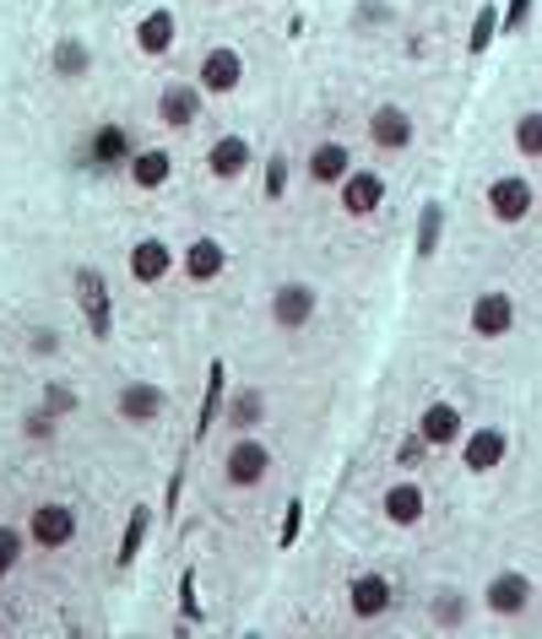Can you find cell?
<instances>
[{
    "instance_id": "obj_1",
    "label": "cell",
    "mask_w": 542,
    "mask_h": 639,
    "mask_svg": "<svg viewBox=\"0 0 542 639\" xmlns=\"http://www.w3.org/2000/svg\"><path fill=\"white\" fill-rule=\"evenodd\" d=\"M223 472H228V483H234V488H256V483L271 472V450L261 445V440H250V434H245L239 445H228Z\"/></svg>"
},
{
    "instance_id": "obj_2",
    "label": "cell",
    "mask_w": 542,
    "mask_h": 639,
    "mask_svg": "<svg viewBox=\"0 0 542 639\" xmlns=\"http://www.w3.org/2000/svg\"><path fill=\"white\" fill-rule=\"evenodd\" d=\"M532 607V575H521V570H505V575L488 580V613H499V618H516V613H527Z\"/></svg>"
},
{
    "instance_id": "obj_3",
    "label": "cell",
    "mask_w": 542,
    "mask_h": 639,
    "mask_svg": "<svg viewBox=\"0 0 542 639\" xmlns=\"http://www.w3.org/2000/svg\"><path fill=\"white\" fill-rule=\"evenodd\" d=\"M488 212H494L499 223H521V217H532V185H527L521 174L494 180V185H488Z\"/></svg>"
},
{
    "instance_id": "obj_4",
    "label": "cell",
    "mask_w": 542,
    "mask_h": 639,
    "mask_svg": "<svg viewBox=\"0 0 542 639\" xmlns=\"http://www.w3.org/2000/svg\"><path fill=\"white\" fill-rule=\"evenodd\" d=\"M76 304H82L93 336H109V282L98 271H87V266L76 271Z\"/></svg>"
},
{
    "instance_id": "obj_5",
    "label": "cell",
    "mask_w": 542,
    "mask_h": 639,
    "mask_svg": "<svg viewBox=\"0 0 542 639\" xmlns=\"http://www.w3.org/2000/svg\"><path fill=\"white\" fill-rule=\"evenodd\" d=\"M28 531H33L39 548H66L71 537H76V515L66 505H39L33 520H28Z\"/></svg>"
},
{
    "instance_id": "obj_6",
    "label": "cell",
    "mask_w": 542,
    "mask_h": 639,
    "mask_svg": "<svg viewBox=\"0 0 542 639\" xmlns=\"http://www.w3.org/2000/svg\"><path fill=\"white\" fill-rule=\"evenodd\" d=\"M271 315H277V325H288V331L310 325V320H315V288H304V282H288V288H277V299H271Z\"/></svg>"
},
{
    "instance_id": "obj_7",
    "label": "cell",
    "mask_w": 542,
    "mask_h": 639,
    "mask_svg": "<svg viewBox=\"0 0 542 639\" xmlns=\"http://www.w3.org/2000/svg\"><path fill=\"white\" fill-rule=\"evenodd\" d=\"M196 115H202V93H196V87H185V82L163 87V98H158V120H163V126L185 130V126H196Z\"/></svg>"
},
{
    "instance_id": "obj_8",
    "label": "cell",
    "mask_w": 542,
    "mask_h": 639,
    "mask_svg": "<svg viewBox=\"0 0 542 639\" xmlns=\"http://www.w3.org/2000/svg\"><path fill=\"white\" fill-rule=\"evenodd\" d=\"M380 195H386V180L369 174V169H358V174L342 180V212H347V217H369V212L380 206Z\"/></svg>"
},
{
    "instance_id": "obj_9",
    "label": "cell",
    "mask_w": 542,
    "mask_h": 639,
    "mask_svg": "<svg viewBox=\"0 0 542 639\" xmlns=\"http://www.w3.org/2000/svg\"><path fill=\"white\" fill-rule=\"evenodd\" d=\"M353 174V152L342 147V141H321L315 152H310V180L315 185H342Z\"/></svg>"
},
{
    "instance_id": "obj_10",
    "label": "cell",
    "mask_w": 542,
    "mask_h": 639,
    "mask_svg": "<svg viewBox=\"0 0 542 639\" xmlns=\"http://www.w3.org/2000/svg\"><path fill=\"white\" fill-rule=\"evenodd\" d=\"M206 169H212L217 180H239V174L250 169V141H245V136H223V141H212Z\"/></svg>"
},
{
    "instance_id": "obj_11",
    "label": "cell",
    "mask_w": 542,
    "mask_h": 639,
    "mask_svg": "<svg viewBox=\"0 0 542 639\" xmlns=\"http://www.w3.org/2000/svg\"><path fill=\"white\" fill-rule=\"evenodd\" d=\"M418 434H423L429 445H456V440H462V407H456V401H434V407L423 412Z\"/></svg>"
},
{
    "instance_id": "obj_12",
    "label": "cell",
    "mask_w": 542,
    "mask_h": 639,
    "mask_svg": "<svg viewBox=\"0 0 542 639\" xmlns=\"http://www.w3.org/2000/svg\"><path fill=\"white\" fill-rule=\"evenodd\" d=\"M163 407H169V396L158 385H126L120 390V418L126 423H152V418H163Z\"/></svg>"
},
{
    "instance_id": "obj_13",
    "label": "cell",
    "mask_w": 542,
    "mask_h": 639,
    "mask_svg": "<svg viewBox=\"0 0 542 639\" xmlns=\"http://www.w3.org/2000/svg\"><path fill=\"white\" fill-rule=\"evenodd\" d=\"M245 82V61L234 55V50H212L202 61V87L206 93H234Z\"/></svg>"
},
{
    "instance_id": "obj_14",
    "label": "cell",
    "mask_w": 542,
    "mask_h": 639,
    "mask_svg": "<svg viewBox=\"0 0 542 639\" xmlns=\"http://www.w3.org/2000/svg\"><path fill=\"white\" fill-rule=\"evenodd\" d=\"M169 271H174V256H169V245H163V239H141V245L131 250V277H136V282H147V288H152V282H163Z\"/></svg>"
},
{
    "instance_id": "obj_15",
    "label": "cell",
    "mask_w": 542,
    "mask_h": 639,
    "mask_svg": "<svg viewBox=\"0 0 542 639\" xmlns=\"http://www.w3.org/2000/svg\"><path fill=\"white\" fill-rule=\"evenodd\" d=\"M516 325V304L505 299V293H483L473 304V331L477 336H505Z\"/></svg>"
},
{
    "instance_id": "obj_16",
    "label": "cell",
    "mask_w": 542,
    "mask_h": 639,
    "mask_svg": "<svg viewBox=\"0 0 542 639\" xmlns=\"http://www.w3.org/2000/svg\"><path fill=\"white\" fill-rule=\"evenodd\" d=\"M369 141L386 147V152H402L406 141H412V120H406L397 104H386V109H375V120H369Z\"/></svg>"
},
{
    "instance_id": "obj_17",
    "label": "cell",
    "mask_w": 542,
    "mask_h": 639,
    "mask_svg": "<svg viewBox=\"0 0 542 639\" xmlns=\"http://www.w3.org/2000/svg\"><path fill=\"white\" fill-rule=\"evenodd\" d=\"M174 11H147L141 22H136V44H141V55H169V44H174Z\"/></svg>"
},
{
    "instance_id": "obj_18",
    "label": "cell",
    "mask_w": 542,
    "mask_h": 639,
    "mask_svg": "<svg viewBox=\"0 0 542 639\" xmlns=\"http://www.w3.org/2000/svg\"><path fill=\"white\" fill-rule=\"evenodd\" d=\"M347 602H353V618H380L391 607V585H386V575H358Z\"/></svg>"
},
{
    "instance_id": "obj_19",
    "label": "cell",
    "mask_w": 542,
    "mask_h": 639,
    "mask_svg": "<svg viewBox=\"0 0 542 639\" xmlns=\"http://www.w3.org/2000/svg\"><path fill=\"white\" fill-rule=\"evenodd\" d=\"M228 271V250L217 245V239H196L191 250H185V277L191 282H217Z\"/></svg>"
},
{
    "instance_id": "obj_20",
    "label": "cell",
    "mask_w": 542,
    "mask_h": 639,
    "mask_svg": "<svg viewBox=\"0 0 542 639\" xmlns=\"http://www.w3.org/2000/svg\"><path fill=\"white\" fill-rule=\"evenodd\" d=\"M505 450H510V440L499 429H477L467 440V450H462V461H467V472H494L505 461Z\"/></svg>"
},
{
    "instance_id": "obj_21",
    "label": "cell",
    "mask_w": 542,
    "mask_h": 639,
    "mask_svg": "<svg viewBox=\"0 0 542 639\" xmlns=\"http://www.w3.org/2000/svg\"><path fill=\"white\" fill-rule=\"evenodd\" d=\"M169 174H174V158H169L163 147L131 152V180L141 185V191H158V185H169Z\"/></svg>"
},
{
    "instance_id": "obj_22",
    "label": "cell",
    "mask_w": 542,
    "mask_h": 639,
    "mask_svg": "<svg viewBox=\"0 0 542 639\" xmlns=\"http://www.w3.org/2000/svg\"><path fill=\"white\" fill-rule=\"evenodd\" d=\"M386 520L418 526V520H423V488H418V483H397V488L386 494Z\"/></svg>"
},
{
    "instance_id": "obj_23",
    "label": "cell",
    "mask_w": 542,
    "mask_h": 639,
    "mask_svg": "<svg viewBox=\"0 0 542 639\" xmlns=\"http://www.w3.org/2000/svg\"><path fill=\"white\" fill-rule=\"evenodd\" d=\"M131 158V136L120 126H98V136H93V163L98 169H115V163H126Z\"/></svg>"
},
{
    "instance_id": "obj_24",
    "label": "cell",
    "mask_w": 542,
    "mask_h": 639,
    "mask_svg": "<svg viewBox=\"0 0 542 639\" xmlns=\"http://www.w3.org/2000/svg\"><path fill=\"white\" fill-rule=\"evenodd\" d=\"M147 531H152V515L141 510V505H136L131 520H126V537H120V553H115V564H120V570H131V564H136V553H141Z\"/></svg>"
},
{
    "instance_id": "obj_25",
    "label": "cell",
    "mask_w": 542,
    "mask_h": 639,
    "mask_svg": "<svg viewBox=\"0 0 542 639\" xmlns=\"http://www.w3.org/2000/svg\"><path fill=\"white\" fill-rule=\"evenodd\" d=\"M440 228H445V206L440 201H423V217H418V260H429L440 250Z\"/></svg>"
},
{
    "instance_id": "obj_26",
    "label": "cell",
    "mask_w": 542,
    "mask_h": 639,
    "mask_svg": "<svg viewBox=\"0 0 542 639\" xmlns=\"http://www.w3.org/2000/svg\"><path fill=\"white\" fill-rule=\"evenodd\" d=\"M499 39V6L488 0V6H477L473 17V33H467V55H488V44Z\"/></svg>"
},
{
    "instance_id": "obj_27",
    "label": "cell",
    "mask_w": 542,
    "mask_h": 639,
    "mask_svg": "<svg viewBox=\"0 0 542 639\" xmlns=\"http://www.w3.org/2000/svg\"><path fill=\"white\" fill-rule=\"evenodd\" d=\"M223 364H212L206 369V401H202V423H196V434H212V423H217V412H223Z\"/></svg>"
},
{
    "instance_id": "obj_28",
    "label": "cell",
    "mask_w": 542,
    "mask_h": 639,
    "mask_svg": "<svg viewBox=\"0 0 542 639\" xmlns=\"http://www.w3.org/2000/svg\"><path fill=\"white\" fill-rule=\"evenodd\" d=\"M87 65H93L87 44H76V39H61L55 44V76H87Z\"/></svg>"
},
{
    "instance_id": "obj_29",
    "label": "cell",
    "mask_w": 542,
    "mask_h": 639,
    "mask_svg": "<svg viewBox=\"0 0 542 639\" xmlns=\"http://www.w3.org/2000/svg\"><path fill=\"white\" fill-rule=\"evenodd\" d=\"M228 418H234L239 429H256V423L267 418V396H261V390H239L234 407H228Z\"/></svg>"
},
{
    "instance_id": "obj_30",
    "label": "cell",
    "mask_w": 542,
    "mask_h": 639,
    "mask_svg": "<svg viewBox=\"0 0 542 639\" xmlns=\"http://www.w3.org/2000/svg\"><path fill=\"white\" fill-rule=\"evenodd\" d=\"M516 147H521L527 158H542V109H532V115L516 120Z\"/></svg>"
},
{
    "instance_id": "obj_31",
    "label": "cell",
    "mask_w": 542,
    "mask_h": 639,
    "mask_svg": "<svg viewBox=\"0 0 542 639\" xmlns=\"http://www.w3.org/2000/svg\"><path fill=\"white\" fill-rule=\"evenodd\" d=\"M434 624H440V629H456V624H462V596H456V591H440V596H434Z\"/></svg>"
},
{
    "instance_id": "obj_32",
    "label": "cell",
    "mask_w": 542,
    "mask_h": 639,
    "mask_svg": "<svg viewBox=\"0 0 542 639\" xmlns=\"http://www.w3.org/2000/svg\"><path fill=\"white\" fill-rule=\"evenodd\" d=\"M180 618H185V624H202V602H196V570H185V580H180Z\"/></svg>"
},
{
    "instance_id": "obj_33",
    "label": "cell",
    "mask_w": 542,
    "mask_h": 639,
    "mask_svg": "<svg viewBox=\"0 0 542 639\" xmlns=\"http://www.w3.org/2000/svg\"><path fill=\"white\" fill-rule=\"evenodd\" d=\"M532 6H538V0H510V6L499 11V33H521L527 17H532Z\"/></svg>"
},
{
    "instance_id": "obj_34",
    "label": "cell",
    "mask_w": 542,
    "mask_h": 639,
    "mask_svg": "<svg viewBox=\"0 0 542 639\" xmlns=\"http://www.w3.org/2000/svg\"><path fill=\"white\" fill-rule=\"evenodd\" d=\"M299 531H304V505L293 499V505H288V515H282V531H277V542H282V548H293V542H299Z\"/></svg>"
},
{
    "instance_id": "obj_35",
    "label": "cell",
    "mask_w": 542,
    "mask_h": 639,
    "mask_svg": "<svg viewBox=\"0 0 542 639\" xmlns=\"http://www.w3.org/2000/svg\"><path fill=\"white\" fill-rule=\"evenodd\" d=\"M282 191H288V158H282V152H271V163H267V195H271V201H282Z\"/></svg>"
},
{
    "instance_id": "obj_36",
    "label": "cell",
    "mask_w": 542,
    "mask_h": 639,
    "mask_svg": "<svg viewBox=\"0 0 542 639\" xmlns=\"http://www.w3.org/2000/svg\"><path fill=\"white\" fill-rule=\"evenodd\" d=\"M397 455H402V466H418V461L429 455V440H423V434H412V440H402V450H397Z\"/></svg>"
},
{
    "instance_id": "obj_37",
    "label": "cell",
    "mask_w": 542,
    "mask_h": 639,
    "mask_svg": "<svg viewBox=\"0 0 542 639\" xmlns=\"http://www.w3.org/2000/svg\"><path fill=\"white\" fill-rule=\"evenodd\" d=\"M0 559H6V564H17V559H22V537H17L11 526H0Z\"/></svg>"
},
{
    "instance_id": "obj_38",
    "label": "cell",
    "mask_w": 542,
    "mask_h": 639,
    "mask_svg": "<svg viewBox=\"0 0 542 639\" xmlns=\"http://www.w3.org/2000/svg\"><path fill=\"white\" fill-rule=\"evenodd\" d=\"M44 407H50V412H71V407H76V396H71L66 385H50V396H44Z\"/></svg>"
},
{
    "instance_id": "obj_39",
    "label": "cell",
    "mask_w": 542,
    "mask_h": 639,
    "mask_svg": "<svg viewBox=\"0 0 542 639\" xmlns=\"http://www.w3.org/2000/svg\"><path fill=\"white\" fill-rule=\"evenodd\" d=\"M180 488H185V466H174V477H169V494H163V510L169 515L180 510Z\"/></svg>"
},
{
    "instance_id": "obj_40",
    "label": "cell",
    "mask_w": 542,
    "mask_h": 639,
    "mask_svg": "<svg viewBox=\"0 0 542 639\" xmlns=\"http://www.w3.org/2000/svg\"><path fill=\"white\" fill-rule=\"evenodd\" d=\"M50 418H55L50 407H44L39 418H28V440H50Z\"/></svg>"
},
{
    "instance_id": "obj_41",
    "label": "cell",
    "mask_w": 542,
    "mask_h": 639,
    "mask_svg": "<svg viewBox=\"0 0 542 639\" xmlns=\"http://www.w3.org/2000/svg\"><path fill=\"white\" fill-rule=\"evenodd\" d=\"M6 575H11V564H6V559H0V580H6Z\"/></svg>"
}]
</instances>
